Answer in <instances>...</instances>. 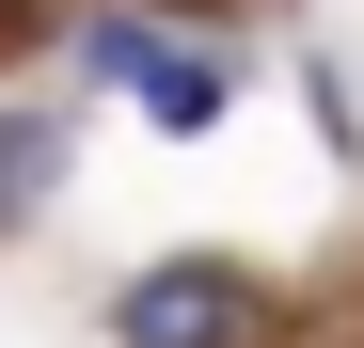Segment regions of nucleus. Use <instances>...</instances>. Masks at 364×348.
Masks as SVG:
<instances>
[{
    "label": "nucleus",
    "instance_id": "f257e3e1",
    "mask_svg": "<svg viewBox=\"0 0 364 348\" xmlns=\"http://www.w3.org/2000/svg\"><path fill=\"white\" fill-rule=\"evenodd\" d=\"M237 332H254V285L206 269V254H174V269H143L111 301V348H237Z\"/></svg>",
    "mask_w": 364,
    "mask_h": 348
},
{
    "label": "nucleus",
    "instance_id": "f03ea898",
    "mask_svg": "<svg viewBox=\"0 0 364 348\" xmlns=\"http://www.w3.org/2000/svg\"><path fill=\"white\" fill-rule=\"evenodd\" d=\"M222 95H237V64H159V80H143L159 127H222Z\"/></svg>",
    "mask_w": 364,
    "mask_h": 348
},
{
    "label": "nucleus",
    "instance_id": "7ed1b4c3",
    "mask_svg": "<svg viewBox=\"0 0 364 348\" xmlns=\"http://www.w3.org/2000/svg\"><path fill=\"white\" fill-rule=\"evenodd\" d=\"M159 64H174V48H159V32H143V16H111V32H95V80H127V95H143V80H159Z\"/></svg>",
    "mask_w": 364,
    "mask_h": 348
},
{
    "label": "nucleus",
    "instance_id": "20e7f679",
    "mask_svg": "<svg viewBox=\"0 0 364 348\" xmlns=\"http://www.w3.org/2000/svg\"><path fill=\"white\" fill-rule=\"evenodd\" d=\"M32 190H48V127H0V222H16Z\"/></svg>",
    "mask_w": 364,
    "mask_h": 348
}]
</instances>
